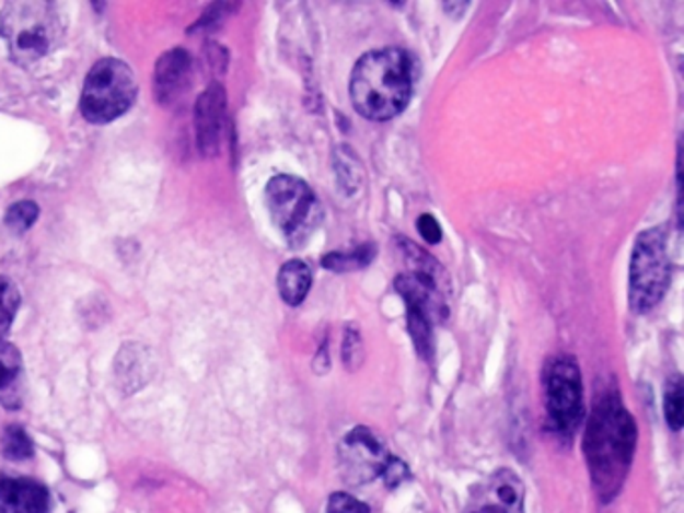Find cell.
Returning a JSON list of instances; mask_svg holds the SVG:
<instances>
[{"mask_svg":"<svg viewBox=\"0 0 684 513\" xmlns=\"http://www.w3.org/2000/svg\"><path fill=\"white\" fill-rule=\"evenodd\" d=\"M638 430L616 389L599 395L592 404L584 455L592 486L602 502H613L625 486L637 452Z\"/></svg>","mask_w":684,"mask_h":513,"instance_id":"cell-1","label":"cell"},{"mask_svg":"<svg viewBox=\"0 0 684 513\" xmlns=\"http://www.w3.org/2000/svg\"><path fill=\"white\" fill-rule=\"evenodd\" d=\"M416 83V62L404 48L385 47L361 57L349 79L353 108L363 119L384 123L408 107Z\"/></svg>","mask_w":684,"mask_h":513,"instance_id":"cell-2","label":"cell"},{"mask_svg":"<svg viewBox=\"0 0 684 513\" xmlns=\"http://www.w3.org/2000/svg\"><path fill=\"white\" fill-rule=\"evenodd\" d=\"M62 28L59 9L45 0H14L0 11V35L11 59L21 67L47 57L57 47Z\"/></svg>","mask_w":684,"mask_h":513,"instance_id":"cell-3","label":"cell"},{"mask_svg":"<svg viewBox=\"0 0 684 513\" xmlns=\"http://www.w3.org/2000/svg\"><path fill=\"white\" fill-rule=\"evenodd\" d=\"M671 285V255L666 229H647L638 235L630 259L628 303L635 313L654 310Z\"/></svg>","mask_w":684,"mask_h":513,"instance_id":"cell-4","label":"cell"},{"mask_svg":"<svg viewBox=\"0 0 684 513\" xmlns=\"http://www.w3.org/2000/svg\"><path fill=\"white\" fill-rule=\"evenodd\" d=\"M137 96V77L127 62L103 59L86 74L81 93V113L95 125L111 123L125 115Z\"/></svg>","mask_w":684,"mask_h":513,"instance_id":"cell-5","label":"cell"},{"mask_svg":"<svg viewBox=\"0 0 684 513\" xmlns=\"http://www.w3.org/2000/svg\"><path fill=\"white\" fill-rule=\"evenodd\" d=\"M265 203L271 221L293 247L305 243L322 221V209L310 185L293 175H276L269 180Z\"/></svg>","mask_w":684,"mask_h":513,"instance_id":"cell-6","label":"cell"},{"mask_svg":"<svg viewBox=\"0 0 684 513\" xmlns=\"http://www.w3.org/2000/svg\"><path fill=\"white\" fill-rule=\"evenodd\" d=\"M546 411L554 430L560 435H575L584 419V387L577 359L556 355L544 370Z\"/></svg>","mask_w":684,"mask_h":513,"instance_id":"cell-7","label":"cell"},{"mask_svg":"<svg viewBox=\"0 0 684 513\" xmlns=\"http://www.w3.org/2000/svg\"><path fill=\"white\" fill-rule=\"evenodd\" d=\"M390 462L385 443L370 428L349 431L339 445V474L349 486H363L384 476Z\"/></svg>","mask_w":684,"mask_h":513,"instance_id":"cell-8","label":"cell"},{"mask_svg":"<svg viewBox=\"0 0 684 513\" xmlns=\"http://www.w3.org/2000/svg\"><path fill=\"white\" fill-rule=\"evenodd\" d=\"M526 490L512 469H498L469 498L466 513H524Z\"/></svg>","mask_w":684,"mask_h":513,"instance_id":"cell-9","label":"cell"},{"mask_svg":"<svg viewBox=\"0 0 684 513\" xmlns=\"http://www.w3.org/2000/svg\"><path fill=\"white\" fill-rule=\"evenodd\" d=\"M228 115V96L219 83L209 84L195 105L197 143L205 156H216L221 147Z\"/></svg>","mask_w":684,"mask_h":513,"instance_id":"cell-10","label":"cell"},{"mask_svg":"<svg viewBox=\"0 0 684 513\" xmlns=\"http://www.w3.org/2000/svg\"><path fill=\"white\" fill-rule=\"evenodd\" d=\"M192 69V57L185 48H173L156 60L153 89H155L156 101L161 105L175 103L187 91Z\"/></svg>","mask_w":684,"mask_h":513,"instance_id":"cell-11","label":"cell"},{"mask_svg":"<svg viewBox=\"0 0 684 513\" xmlns=\"http://www.w3.org/2000/svg\"><path fill=\"white\" fill-rule=\"evenodd\" d=\"M47 486L28 478H0V513H48Z\"/></svg>","mask_w":684,"mask_h":513,"instance_id":"cell-12","label":"cell"},{"mask_svg":"<svg viewBox=\"0 0 684 513\" xmlns=\"http://www.w3.org/2000/svg\"><path fill=\"white\" fill-rule=\"evenodd\" d=\"M155 371L153 363V351L149 347L139 346V343H129L123 347L115 361V375L119 387L127 392H137L141 389L144 383L151 380Z\"/></svg>","mask_w":684,"mask_h":513,"instance_id":"cell-13","label":"cell"},{"mask_svg":"<svg viewBox=\"0 0 684 513\" xmlns=\"http://www.w3.org/2000/svg\"><path fill=\"white\" fill-rule=\"evenodd\" d=\"M23 358L16 347L0 339V406L19 409L23 406Z\"/></svg>","mask_w":684,"mask_h":513,"instance_id":"cell-14","label":"cell"},{"mask_svg":"<svg viewBox=\"0 0 684 513\" xmlns=\"http://www.w3.org/2000/svg\"><path fill=\"white\" fill-rule=\"evenodd\" d=\"M312 281L313 275L310 265L301 261V259H291L279 269L277 289L288 305L298 307L308 298V293L312 289Z\"/></svg>","mask_w":684,"mask_h":513,"instance_id":"cell-15","label":"cell"},{"mask_svg":"<svg viewBox=\"0 0 684 513\" xmlns=\"http://www.w3.org/2000/svg\"><path fill=\"white\" fill-rule=\"evenodd\" d=\"M372 245H363V247H358L356 252L351 253H329L322 259V265L325 269H332L336 273H348V271H356V269L366 267L368 263L372 261Z\"/></svg>","mask_w":684,"mask_h":513,"instance_id":"cell-16","label":"cell"},{"mask_svg":"<svg viewBox=\"0 0 684 513\" xmlns=\"http://www.w3.org/2000/svg\"><path fill=\"white\" fill-rule=\"evenodd\" d=\"M2 454L12 462H23L35 454L33 440L21 425H9L2 433Z\"/></svg>","mask_w":684,"mask_h":513,"instance_id":"cell-17","label":"cell"},{"mask_svg":"<svg viewBox=\"0 0 684 513\" xmlns=\"http://www.w3.org/2000/svg\"><path fill=\"white\" fill-rule=\"evenodd\" d=\"M664 416L666 423L673 431H681L684 423V394L681 375H673L666 383L664 392Z\"/></svg>","mask_w":684,"mask_h":513,"instance_id":"cell-18","label":"cell"},{"mask_svg":"<svg viewBox=\"0 0 684 513\" xmlns=\"http://www.w3.org/2000/svg\"><path fill=\"white\" fill-rule=\"evenodd\" d=\"M21 305V293L11 279L0 275V339L11 329L12 319Z\"/></svg>","mask_w":684,"mask_h":513,"instance_id":"cell-19","label":"cell"},{"mask_svg":"<svg viewBox=\"0 0 684 513\" xmlns=\"http://www.w3.org/2000/svg\"><path fill=\"white\" fill-rule=\"evenodd\" d=\"M38 219V207L33 201H21V203L12 205L4 217V225L12 233H24L35 225Z\"/></svg>","mask_w":684,"mask_h":513,"instance_id":"cell-20","label":"cell"},{"mask_svg":"<svg viewBox=\"0 0 684 513\" xmlns=\"http://www.w3.org/2000/svg\"><path fill=\"white\" fill-rule=\"evenodd\" d=\"M327 513H370V505L356 500L349 493L337 491L327 502Z\"/></svg>","mask_w":684,"mask_h":513,"instance_id":"cell-21","label":"cell"},{"mask_svg":"<svg viewBox=\"0 0 684 513\" xmlns=\"http://www.w3.org/2000/svg\"><path fill=\"white\" fill-rule=\"evenodd\" d=\"M416 225H418V231H420L421 240L426 241V243L438 245L442 241V228L436 221V217L424 213V215L418 217Z\"/></svg>","mask_w":684,"mask_h":513,"instance_id":"cell-22","label":"cell"},{"mask_svg":"<svg viewBox=\"0 0 684 513\" xmlns=\"http://www.w3.org/2000/svg\"><path fill=\"white\" fill-rule=\"evenodd\" d=\"M361 341L360 335L356 329H346V339H344V363L349 370H356V363L353 358H358L360 361Z\"/></svg>","mask_w":684,"mask_h":513,"instance_id":"cell-23","label":"cell"},{"mask_svg":"<svg viewBox=\"0 0 684 513\" xmlns=\"http://www.w3.org/2000/svg\"><path fill=\"white\" fill-rule=\"evenodd\" d=\"M382 478L387 481V486L390 488H396L399 486L404 479L408 478V467L404 462H399V459H394L392 457V462H390V466L385 467L384 476Z\"/></svg>","mask_w":684,"mask_h":513,"instance_id":"cell-24","label":"cell"}]
</instances>
